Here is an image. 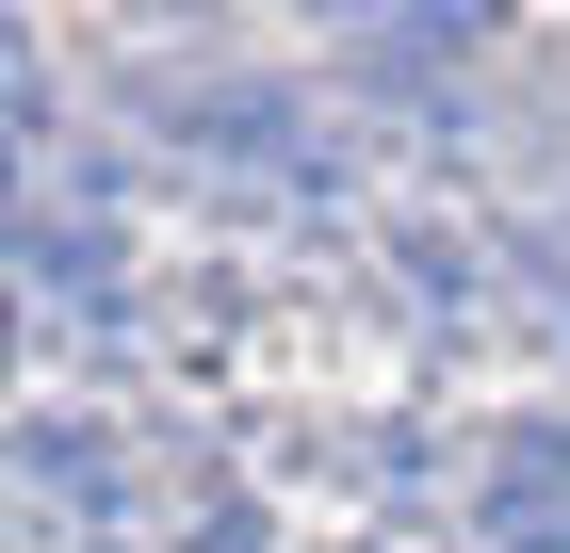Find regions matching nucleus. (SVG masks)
<instances>
[{
	"label": "nucleus",
	"instance_id": "obj_1",
	"mask_svg": "<svg viewBox=\"0 0 570 553\" xmlns=\"http://www.w3.org/2000/svg\"><path fill=\"white\" fill-rule=\"evenodd\" d=\"M473 521H489V553H570V424H505L489 440Z\"/></svg>",
	"mask_w": 570,
	"mask_h": 553
}]
</instances>
